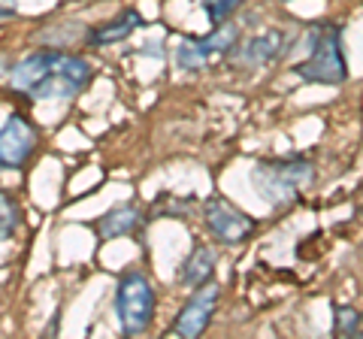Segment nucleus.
<instances>
[{
  "label": "nucleus",
  "instance_id": "13",
  "mask_svg": "<svg viewBox=\"0 0 363 339\" xmlns=\"http://www.w3.org/2000/svg\"><path fill=\"white\" fill-rule=\"evenodd\" d=\"M18 224H21V209H18V203L4 194L0 191V240H9L16 230H18Z\"/></svg>",
  "mask_w": 363,
  "mask_h": 339
},
{
  "label": "nucleus",
  "instance_id": "16",
  "mask_svg": "<svg viewBox=\"0 0 363 339\" xmlns=\"http://www.w3.org/2000/svg\"><path fill=\"white\" fill-rule=\"evenodd\" d=\"M16 0H0V21H4V18H13L16 16Z\"/></svg>",
  "mask_w": 363,
  "mask_h": 339
},
{
  "label": "nucleus",
  "instance_id": "4",
  "mask_svg": "<svg viewBox=\"0 0 363 339\" xmlns=\"http://www.w3.org/2000/svg\"><path fill=\"white\" fill-rule=\"evenodd\" d=\"M203 221H206V228L212 230L215 240H221L224 245L245 243L257 228L252 216H245L240 206H233V203L224 197H212L203 203Z\"/></svg>",
  "mask_w": 363,
  "mask_h": 339
},
{
  "label": "nucleus",
  "instance_id": "7",
  "mask_svg": "<svg viewBox=\"0 0 363 339\" xmlns=\"http://www.w3.org/2000/svg\"><path fill=\"white\" fill-rule=\"evenodd\" d=\"M64 61H67V55H61V52H33V55H28L25 61H18L13 67V73H9V85H13L18 94L33 97L45 79H52L55 73L64 70Z\"/></svg>",
  "mask_w": 363,
  "mask_h": 339
},
{
  "label": "nucleus",
  "instance_id": "5",
  "mask_svg": "<svg viewBox=\"0 0 363 339\" xmlns=\"http://www.w3.org/2000/svg\"><path fill=\"white\" fill-rule=\"evenodd\" d=\"M215 306H218V285L215 282H203L200 291L179 309L173 327H169V336H185V339L200 336L209 327Z\"/></svg>",
  "mask_w": 363,
  "mask_h": 339
},
{
  "label": "nucleus",
  "instance_id": "9",
  "mask_svg": "<svg viewBox=\"0 0 363 339\" xmlns=\"http://www.w3.org/2000/svg\"><path fill=\"white\" fill-rule=\"evenodd\" d=\"M281 43H285V33H281V30H264V33H257V37L248 40L245 46L236 49L233 64H240V67H260V64H267V61L276 58L279 49H281Z\"/></svg>",
  "mask_w": 363,
  "mask_h": 339
},
{
  "label": "nucleus",
  "instance_id": "3",
  "mask_svg": "<svg viewBox=\"0 0 363 339\" xmlns=\"http://www.w3.org/2000/svg\"><path fill=\"white\" fill-rule=\"evenodd\" d=\"M116 309L121 330L128 336H140L152 324L155 315V288L143 273H124L116 294Z\"/></svg>",
  "mask_w": 363,
  "mask_h": 339
},
{
  "label": "nucleus",
  "instance_id": "15",
  "mask_svg": "<svg viewBox=\"0 0 363 339\" xmlns=\"http://www.w3.org/2000/svg\"><path fill=\"white\" fill-rule=\"evenodd\" d=\"M336 336H357L360 333V315L354 306H339L336 309V324H333Z\"/></svg>",
  "mask_w": 363,
  "mask_h": 339
},
{
  "label": "nucleus",
  "instance_id": "1",
  "mask_svg": "<svg viewBox=\"0 0 363 339\" xmlns=\"http://www.w3.org/2000/svg\"><path fill=\"white\" fill-rule=\"evenodd\" d=\"M342 28L336 25H321L315 28V43L309 61L294 67V73L306 82H321V85H339L348 76V64L342 55Z\"/></svg>",
  "mask_w": 363,
  "mask_h": 339
},
{
  "label": "nucleus",
  "instance_id": "10",
  "mask_svg": "<svg viewBox=\"0 0 363 339\" xmlns=\"http://www.w3.org/2000/svg\"><path fill=\"white\" fill-rule=\"evenodd\" d=\"M143 25V16L136 13V9H121V13L106 21V25H100L88 33V43L91 46H112V43H121V40H128L130 33Z\"/></svg>",
  "mask_w": 363,
  "mask_h": 339
},
{
  "label": "nucleus",
  "instance_id": "2",
  "mask_svg": "<svg viewBox=\"0 0 363 339\" xmlns=\"http://www.w3.org/2000/svg\"><path fill=\"white\" fill-rule=\"evenodd\" d=\"M312 176L315 170L309 161H264L252 173V182L269 203H291L312 185Z\"/></svg>",
  "mask_w": 363,
  "mask_h": 339
},
{
  "label": "nucleus",
  "instance_id": "11",
  "mask_svg": "<svg viewBox=\"0 0 363 339\" xmlns=\"http://www.w3.org/2000/svg\"><path fill=\"white\" fill-rule=\"evenodd\" d=\"M143 212L133 206H116L109 209L106 216H100L97 221V233L100 240H118V236H130L143 228Z\"/></svg>",
  "mask_w": 363,
  "mask_h": 339
},
{
  "label": "nucleus",
  "instance_id": "6",
  "mask_svg": "<svg viewBox=\"0 0 363 339\" xmlns=\"http://www.w3.org/2000/svg\"><path fill=\"white\" fill-rule=\"evenodd\" d=\"M236 40H240L236 25H215L209 37H200V40H191L185 46H179V64L185 70H203L212 58L230 52L236 46Z\"/></svg>",
  "mask_w": 363,
  "mask_h": 339
},
{
  "label": "nucleus",
  "instance_id": "14",
  "mask_svg": "<svg viewBox=\"0 0 363 339\" xmlns=\"http://www.w3.org/2000/svg\"><path fill=\"white\" fill-rule=\"evenodd\" d=\"M200 4H203V9H206V16H209L212 28H215V25H224V21L230 18L245 0H200Z\"/></svg>",
  "mask_w": 363,
  "mask_h": 339
},
{
  "label": "nucleus",
  "instance_id": "12",
  "mask_svg": "<svg viewBox=\"0 0 363 339\" xmlns=\"http://www.w3.org/2000/svg\"><path fill=\"white\" fill-rule=\"evenodd\" d=\"M215 269V252L209 245H197L194 252L185 257V264L179 269V282L182 285H191V288H200L203 282H209Z\"/></svg>",
  "mask_w": 363,
  "mask_h": 339
},
{
  "label": "nucleus",
  "instance_id": "8",
  "mask_svg": "<svg viewBox=\"0 0 363 339\" xmlns=\"http://www.w3.org/2000/svg\"><path fill=\"white\" fill-rule=\"evenodd\" d=\"M37 128L25 116H9V121L0 128V167L18 170L37 149Z\"/></svg>",
  "mask_w": 363,
  "mask_h": 339
},
{
  "label": "nucleus",
  "instance_id": "17",
  "mask_svg": "<svg viewBox=\"0 0 363 339\" xmlns=\"http://www.w3.org/2000/svg\"><path fill=\"white\" fill-rule=\"evenodd\" d=\"M4 67H6V61H4V58H0V73H4Z\"/></svg>",
  "mask_w": 363,
  "mask_h": 339
}]
</instances>
